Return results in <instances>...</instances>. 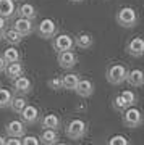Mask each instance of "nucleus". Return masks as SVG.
<instances>
[{
	"label": "nucleus",
	"mask_w": 144,
	"mask_h": 145,
	"mask_svg": "<svg viewBox=\"0 0 144 145\" xmlns=\"http://www.w3.org/2000/svg\"><path fill=\"white\" fill-rule=\"evenodd\" d=\"M86 145H89V144H86Z\"/></svg>",
	"instance_id": "38"
},
{
	"label": "nucleus",
	"mask_w": 144,
	"mask_h": 145,
	"mask_svg": "<svg viewBox=\"0 0 144 145\" xmlns=\"http://www.w3.org/2000/svg\"><path fill=\"white\" fill-rule=\"evenodd\" d=\"M123 123L126 127H139L143 124V114L138 108H133V106H128V108L123 111Z\"/></svg>",
	"instance_id": "4"
},
{
	"label": "nucleus",
	"mask_w": 144,
	"mask_h": 145,
	"mask_svg": "<svg viewBox=\"0 0 144 145\" xmlns=\"http://www.w3.org/2000/svg\"><path fill=\"white\" fill-rule=\"evenodd\" d=\"M13 89H15V92L20 93V95H28V93L31 92L32 84L26 76L21 74V76H18L16 79H13Z\"/></svg>",
	"instance_id": "10"
},
{
	"label": "nucleus",
	"mask_w": 144,
	"mask_h": 145,
	"mask_svg": "<svg viewBox=\"0 0 144 145\" xmlns=\"http://www.w3.org/2000/svg\"><path fill=\"white\" fill-rule=\"evenodd\" d=\"M21 145H41V142L34 135H26L24 139L21 140Z\"/></svg>",
	"instance_id": "29"
},
{
	"label": "nucleus",
	"mask_w": 144,
	"mask_h": 145,
	"mask_svg": "<svg viewBox=\"0 0 144 145\" xmlns=\"http://www.w3.org/2000/svg\"><path fill=\"white\" fill-rule=\"evenodd\" d=\"M117 23L122 27H134L138 24V13L131 7H125L117 15Z\"/></svg>",
	"instance_id": "2"
},
{
	"label": "nucleus",
	"mask_w": 144,
	"mask_h": 145,
	"mask_svg": "<svg viewBox=\"0 0 144 145\" xmlns=\"http://www.w3.org/2000/svg\"><path fill=\"white\" fill-rule=\"evenodd\" d=\"M37 34H39V37H42V39H50V37H54L57 34L55 21L50 20V18L42 20L41 24H39V27H37Z\"/></svg>",
	"instance_id": "5"
},
{
	"label": "nucleus",
	"mask_w": 144,
	"mask_h": 145,
	"mask_svg": "<svg viewBox=\"0 0 144 145\" xmlns=\"http://www.w3.org/2000/svg\"><path fill=\"white\" fill-rule=\"evenodd\" d=\"M5 68H7V61H5V60H3L2 57H0V72L5 71Z\"/></svg>",
	"instance_id": "32"
},
{
	"label": "nucleus",
	"mask_w": 144,
	"mask_h": 145,
	"mask_svg": "<svg viewBox=\"0 0 144 145\" xmlns=\"http://www.w3.org/2000/svg\"><path fill=\"white\" fill-rule=\"evenodd\" d=\"M120 95H122V97L126 100V103H128L129 106H133V105L138 102V97H136V93H134L133 90H123Z\"/></svg>",
	"instance_id": "27"
},
{
	"label": "nucleus",
	"mask_w": 144,
	"mask_h": 145,
	"mask_svg": "<svg viewBox=\"0 0 144 145\" xmlns=\"http://www.w3.org/2000/svg\"><path fill=\"white\" fill-rule=\"evenodd\" d=\"M24 106H26V100H24V97H23V95H20V97H13V99H11L10 108L13 110V113L20 114L21 110L24 108Z\"/></svg>",
	"instance_id": "25"
},
{
	"label": "nucleus",
	"mask_w": 144,
	"mask_h": 145,
	"mask_svg": "<svg viewBox=\"0 0 144 145\" xmlns=\"http://www.w3.org/2000/svg\"><path fill=\"white\" fill-rule=\"evenodd\" d=\"M49 87L54 89V90H63L62 87V78H55L49 81Z\"/></svg>",
	"instance_id": "30"
},
{
	"label": "nucleus",
	"mask_w": 144,
	"mask_h": 145,
	"mask_svg": "<svg viewBox=\"0 0 144 145\" xmlns=\"http://www.w3.org/2000/svg\"><path fill=\"white\" fill-rule=\"evenodd\" d=\"M86 132H88V124L83 119H73V121H70L67 126V131H65L67 137L71 140L83 139L86 135Z\"/></svg>",
	"instance_id": "1"
},
{
	"label": "nucleus",
	"mask_w": 144,
	"mask_h": 145,
	"mask_svg": "<svg viewBox=\"0 0 144 145\" xmlns=\"http://www.w3.org/2000/svg\"><path fill=\"white\" fill-rule=\"evenodd\" d=\"M11 99H13V93H11L10 89L0 87V108H8Z\"/></svg>",
	"instance_id": "24"
},
{
	"label": "nucleus",
	"mask_w": 144,
	"mask_h": 145,
	"mask_svg": "<svg viewBox=\"0 0 144 145\" xmlns=\"http://www.w3.org/2000/svg\"><path fill=\"white\" fill-rule=\"evenodd\" d=\"M5 145H21V140L20 137H10L5 140Z\"/></svg>",
	"instance_id": "31"
},
{
	"label": "nucleus",
	"mask_w": 144,
	"mask_h": 145,
	"mask_svg": "<svg viewBox=\"0 0 144 145\" xmlns=\"http://www.w3.org/2000/svg\"><path fill=\"white\" fill-rule=\"evenodd\" d=\"M73 47H75V39H73L71 36H68V34H60V36H57L55 40H54V50H55L57 53L71 50Z\"/></svg>",
	"instance_id": "6"
},
{
	"label": "nucleus",
	"mask_w": 144,
	"mask_h": 145,
	"mask_svg": "<svg viewBox=\"0 0 144 145\" xmlns=\"http://www.w3.org/2000/svg\"><path fill=\"white\" fill-rule=\"evenodd\" d=\"M23 71H24L23 65H21L20 61H15V63H7V68H5V71L3 72H5L7 76L13 81V79H16L18 76H21Z\"/></svg>",
	"instance_id": "15"
},
{
	"label": "nucleus",
	"mask_w": 144,
	"mask_h": 145,
	"mask_svg": "<svg viewBox=\"0 0 144 145\" xmlns=\"http://www.w3.org/2000/svg\"><path fill=\"white\" fill-rule=\"evenodd\" d=\"M92 44H94V39H92V36H89V34H79V36L75 39V45H78L79 48H83V50L91 48Z\"/></svg>",
	"instance_id": "21"
},
{
	"label": "nucleus",
	"mask_w": 144,
	"mask_h": 145,
	"mask_svg": "<svg viewBox=\"0 0 144 145\" xmlns=\"http://www.w3.org/2000/svg\"><path fill=\"white\" fill-rule=\"evenodd\" d=\"M78 81H79V76L78 74H67V76L62 78V87L65 90H73V89L76 87Z\"/></svg>",
	"instance_id": "22"
},
{
	"label": "nucleus",
	"mask_w": 144,
	"mask_h": 145,
	"mask_svg": "<svg viewBox=\"0 0 144 145\" xmlns=\"http://www.w3.org/2000/svg\"><path fill=\"white\" fill-rule=\"evenodd\" d=\"M5 24H7L5 18H2V16H0V31H5Z\"/></svg>",
	"instance_id": "33"
},
{
	"label": "nucleus",
	"mask_w": 144,
	"mask_h": 145,
	"mask_svg": "<svg viewBox=\"0 0 144 145\" xmlns=\"http://www.w3.org/2000/svg\"><path fill=\"white\" fill-rule=\"evenodd\" d=\"M2 58H3V60H5L7 63H15V61H20L21 55H20V52L16 50L15 47H8L5 52H3Z\"/></svg>",
	"instance_id": "23"
},
{
	"label": "nucleus",
	"mask_w": 144,
	"mask_h": 145,
	"mask_svg": "<svg viewBox=\"0 0 144 145\" xmlns=\"http://www.w3.org/2000/svg\"><path fill=\"white\" fill-rule=\"evenodd\" d=\"M71 2H76L78 3V2H84V0H71Z\"/></svg>",
	"instance_id": "37"
},
{
	"label": "nucleus",
	"mask_w": 144,
	"mask_h": 145,
	"mask_svg": "<svg viewBox=\"0 0 144 145\" xmlns=\"http://www.w3.org/2000/svg\"><path fill=\"white\" fill-rule=\"evenodd\" d=\"M7 134L10 135V137H24L26 134V124L23 121H18V119H13L10 121L5 127Z\"/></svg>",
	"instance_id": "11"
},
{
	"label": "nucleus",
	"mask_w": 144,
	"mask_h": 145,
	"mask_svg": "<svg viewBox=\"0 0 144 145\" xmlns=\"http://www.w3.org/2000/svg\"><path fill=\"white\" fill-rule=\"evenodd\" d=\"M126 74H128V69L123 65H112V66H108L107 72H105V78H107V81L110 84L120 86L122 82H125Z\"/></svg>",
	"instance_id": "3"
},
{
	"label": "nucleus",
	"mask_w": 144,
	"mask_h": 145,
	"mask_svg": "<svg viewBox=\"0 0 144 145\" xmlns=\"http://www.w3.org/2000/svg\"><path fill=\"white\" fill-rule=\"evenodd\" d=\"M54 145H67V144H62V142H57V144H54Z\"/></svg>",
	"instance_id": "35"
},
{
	"label": "nucleus",
	"mask_w": 144,
	"mask_h": 145,
	"mask_svg": "<svg viewBox=\"0 0 144 145\" xmlns=\"http://www.w3.org/2000/svg\"><path fill=\"white\" fill-rule=\"evenodd\" d=\"M128 106L129 105L126 103V100H125L122 95H117V97L113 99V108L117 110V111H125Z\"/></svg>",
	"instance_id": "26"
},
{
	"label": "nucleus",
	"mask_w": 144,
	"mask_h": 145,
	"mask_svg": "<svg viewBox=\"0 0 144 145\" xmlns=\"http://www.w3.org/2000/svg\"><path fill=\"white\" fill-rule=\"evenodd\" d=\"M15 3L13 0H0V16L2 18H11L15 15Z\"/></svg>",
	"instance_id": "17"
},
{
	"label": "nucleus",
	"mask_w": 144,
	"mask_h": 145,
	"mask_svg": "<svg viewBox=\"0 0 144 145\" xmlns=\"http://www.w3.org/2000/svg\"><path fill=\"white\" fill-rule=\"evenodd\" d=\"M107 145H129V140L123 135H113V137H110Z\"/></svg>",
	"instance_id": "28"
},
{
	"label": "nucleus",
	"mask_w": 144,
	"mask_h": 145,
	"mask_svg": "<svg viewBox=\"0 0 144 145\" xmlns=\"http://www.w3.org/2000/svg\"><path fill=\"white\" fill-rule=\"evenodd\" d=\"M16 13L20 15V18H28V20H34L36 15H37L34 5H31V3H23V5L16 10Z\"/></svg>",
	"instance_id": "20"
},
{
	"label": "nucleus",
	"mask_w": 144,
	"mask_h": 145,
	"mask_svg": "<svg viewBox=\"0 0 144 145\" xmlns=\"http://www.w3.org/2000/svg\"><path fill=\"white\" fill-rule=\"evenodd\" d=\"M13 29H16V31L20 32L23 37L29 36V34H32V31H34L32 20H28V18H18V20L15 21V26H13Z\"/></svg>",
	"instance_id": "13"
},
{
	"label": "nucleus",
	"mask_w": 144,
	"mask_h": 145,
	"mask_svg": "<svg viewBox=\"0 0 144 145\" xmlns=\"http://www.w3.org/2000/svg\"><path fill=\"white\" fill-rule=\"evenodd\" d=\"M41 124H42L44 129H54V131H57V129H58V126H60V118H58L57 114H54V113L46 114V116L42 118Z\"/></svg>",
	"instance_id": "16"
},
{
	"label": "nucleus",
	"mask_w": 144,
	"mask_h": 145,
	"mask_svg": "<svg viewBox=\"0 0 144 145\" xmlns=\"http://www.w3.org/2000/svg\"><path fill=\"white\" fill-rule=\"evenodd\" d=\"M2 37H3V31H0V40H2Z\"/></svg>",
	"instance_id": "36"
},
{
	"label": "nucleus",
	"mask_w": 144,
	"mask_h": 145,
	"mask_svg": "<svg viewBox=\"0 0 144 145\" xmlns=\"http://www.w3.org/2000/svg\"><path fill=\"white\" fill-rule=\"evenodd\" d=\"M5 137H2V135H0V145H5Z\"/></svg>",
	"instance_id": "34"
},
{
	"label": "nucleus",
	"mask_w": 144,
	"mask_h": 145,
	"mask_svg": "<svg viewBox=\"0 0 144 145\" xmlns=\"http://www.w3.org/2000/svg\"><path fill=\"white\" fill-rule=\"evenodd\" d=\"M57 61L60 65V68L63 69H71L78 61V57L71 50H67V52H60L58 53V57H57Z\"/></svg>",
	"instance_id": "8"
},
{
	"label": "nucleus",
	"mask_w": 144,
	"mask_h": 145,
	"mask_svg": "<svg viewBox=\"0 0 144 145\" xmlns=\"http://www.w3.org/2000/svg\"><path fill=\"white\" fill-rule=\"evenodd\" d=\"M129 86H133V87H141L144 86V74L141 69H133V71H129L126 74V79H125Z\"/></svg>",
	"instance_id": "14"
},
{
	"label": "nucleus",
	"mask_w": 144,
	"mask_h": 145,
	"mask_svg": "<svg viewBox=\"0 0 144 145\" xmlns=\"http://www.w3.org/2000/svg\"><path fill=\"white\" fill-rule=\"evenodd\" d=\"M5 42H8L10 45H18L21 40H23V36H21L20 32L16 31V29H7V31H3V37H2Z\"/></svg>",
	"instance_id": "19"
},
{
	"label": "nucleus",
	"mask_w": 144,
	"mask_h": 145,
	"mask_svg": "<svg viewBox=\"0 0 144 145\" xmlns=\"http://www.w3.org/2000/svg\"><path fill=\"white\" fill-rule=\"evenodd\" d=\"M42 145H54L58 142V134H57V131L54 129H44L41 134V139H39Z\"/></svg>",
	"instance_id": "18"
},
{
	"label": "nucleus",
	"mask_w": 144,
	"mask_h": 145,
	"mask_svg": "<svg viewBox=\"0 0 144 145\" xmlns=\"http://www.w3.org/2000/svg\"><path fill=\"white\" fill-rule=\"evenodd\" d=\"M126 52L134 58H141L144 55V40L141 37H133L126 45Z\"/></svg>",
	"instance_id": "9"
},
{
	"label": "nucleus",
	"mask_w": 144,
	"mask_h": 145,
	"mask_svg": "<svg viewBox=\"0 0 144 145\" xmlns=\"http://www.w3.org/2000/svg\"><path fill=\"white\" fill-rule=\"evenodd\" d=\"M21 121L24 123V124H36L37 121H39V110L34 106V105H28L23 110H21Z\"/></svg>",
	"instance_id": "7"
},
{
	"label": "nucleus",
	"mask_w": 144,
	"mask_h": 145,
	"mask_svg": "<svg viewBox=\"0 0 144 145\" xmlns=\"http://www.w3.org/2000/svg\"><path fill=\"white\" fill-rule=\"evenodd\" d=\"M75 92L79 95V97H83V99H88V97H91L94 93V86L91 81H88V79H79L76 84V87L73 89Z\"/></svg>",
	"instance_id": "12"
}]
</instances>
